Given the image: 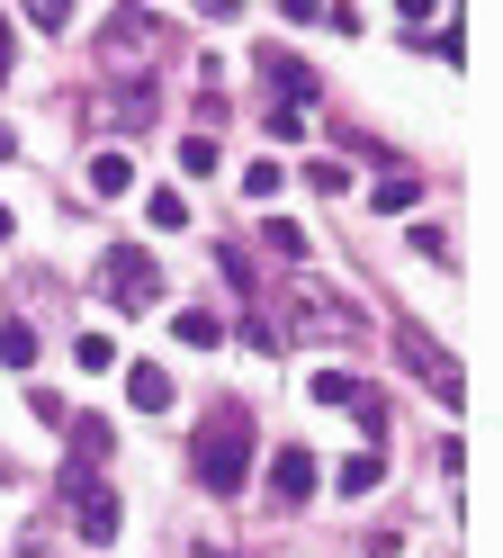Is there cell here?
<instances>
[{
  "mask_svg": "<svg viewBox=\"0 0 503 558\" xmlns=\"http://www.w3.org/2000/svg\"><path fill=\"white\" fill-rule=\"evenodd\" d=\"M243 477H252V414L216 405L198 424V486L207 496H243Z\"/></svg>",
  "mask_w": 503,
  "mask_h": 558,
  "instance_id": "obj_1",
  "label": "cell"
},
{
  "mask_svg": "<svg viewBox=\"0 0 503 558\" xmlns=\"http://www.w3.org/2000/svg\"><path fill=\"white\" fill-rule=\"evenodd\" d=\"M287 333H306V342H351L359 333V306L333 298V289H315V279H297V298H287V316H279V342Z\"/></svg>",
  "mask_w": 503,
  "mask_h": 558,
  "instance_id": "obj_2",
  "label": "cell"
},
{
  "mask_svg": "<svg viewBox=\"0 0 503 558\" xmlns=\"http://www.w3.org/2000/svg\"><path fill=\"white\" fill-rule=\"evenodd\" d=\"M99 289H108V306L144 316V306L162 298V270H154V253H144V243H108V253H99Z\"/></svg>",
  "mask_w": 503,
  "mask_h": 558,
  "instance_id": "obj_3",
  "label": "cell"
},
{
  "mask_svg": "<svg viewBox=\"0 0 503 558\" xmlns=\"http://www.w3.org/2000/svg\"><path fill=\"white\" fill-rule=\"evenodd\" d=\"M54 486H63V505H72V532H82V541H118L126 505H118V486H108L99 469H63Z\"/></svg>",
  "mask_w": 503,
  "mask_h": 558,
  "instance_id": "obj_4",
  "label": "cell"
},
{
  "mask_svg": "<svg viewBox=\"0 0 503 558\" xmlns=\"http://www.w3.org/2000/svg\"><path fill=\"white\" fill-rule=\"evenodd\" d=\"M395 352H405V369H422V388L441 397V405H458V397H467V369H458V361H450L422 325H395Z\"/></svg>",
  "mask_w": 503,
  "mask_h": 558,
  "instance_id": "obj_5",
  "label": "cell"
},
{
  "mask_svg": "<svg viewBox=\"0 0 503 558\" xmlns=\"http://www.w3.org/2000/svg\"><path fill=\"white\" fill-rule=\"evenodd\" d=\"M315 477H323V469H315V450H306V441H279V460H270V496H279V505H306V496H315Z\"/></svg>",
  "mask_w": 503,
  "mask_h": 558,
  "instance_id": "obj_6",
  "label": "cell"
},
{
  "mask_svg": "<svg viewBox=\"0 0 503 558\" xmlns=\"http://www.w3.org/2000/svg\"><path fill=\"white\" fill-rule=\"evenodd\" d=\"M154 109H162V90H144V82H126V90H108V99H90V118L99 126H154Z\"/></svg>",
  "mask_w": 503,
  "mask_h": 558,
  "instance_id": "obj_7",
  "label": "cell"
},
{
  "mask_svg": "<svg viewBox=\"0 0 503 558\" xmlns=\"http://www.w3.org/2000/svg\"><path fill=\"white\" fill-rule=\"evenodd\" d=\"M261 73L279 82V109H297V118L315 109V73H306V63H297V54H261Z\"/></svg>",
  "mask_w": 503,
  "mask_h": 558,
  "instance_id": "obj_8",
  "label": "cell"
},
{
  "mask_svg": "<svg viewBox=\"0 0 503 558\" xmlns=\"http://www.w3.org/2000/svg\"><path fill=\"white\" fill-rule=\"evenodd\" d=\"M82 181H90V198H126V190H135V162H126L118 145H99V154H90V171H82Z\"/></svg>",
  "mask_w": 503,
  "mask_h": 558,
  "instance_id": "obj_9",
  "label": "cell"
},
{
  "mask_svg": "<svg viewBox=\"0 0 503 558\" xmlns=\"http://www.w3.org/2000/svg\"><path fill=\"white\" fill-rule=\"evenodd\" d=\"M144 46H154V10H118V27H108V63H126V54H144Z\"/></svg>",
  "mask_w": 503,
  "mask_h": 558,
  "instance_id": "obj_10",
  "label": "cell"
},
{
  "mask_svg": "<svg viewBox=\"0 0 503 558\" xmlns=\"http://www.w3.org/2000/svg\"><path fill=\"white\" fill-rule=\"evenodd\" d=\"M126 397H135L144 414H171V369H162V361H135V369H126Z\"/></svg>",
  "mask_w": 503,
  "mask_h": 558,
  "instance_id": "obj_11",
  "label": "cell"
},
{
  "mask_svg": "<svg viewBox=\"0 0 503 558\" xmlns=\"http://www.w3.org/2000/svg\"><path fill=\"white\" fill-rule=\"evenodd\" d=\"M108 441H118V433H108V414H72V469H99Z\"/></svg>",
  "mask_w": 503,
  "mask_h": 558,
  "instance_id": "obj_12",
  "label": "cell"
},
{
  "mask_svg": "<svg viewBox=\"0 0 503 558\" xmlns=\"http://www.w3.org/2000/svg\"><path fill=\"white\" fill-rule=\"evenodd\" d=\"M279 19H297V27H342V37H351V10H342V0H279Z\"/></svg>",
  "mask_w": 503,
  "mask_h": 558,
  "instance_id": "obj_13",
  "label": "cell"
},
{
  "mask_svg": "<svg viewBox=\"0 0 503 558\" xmlns=\"http://www.w3.org/2000/svg\"><path fill=\"white\" fill-rule=\"evenodd\" d=\"M378 486H387V460H378V450L342 460V496H378Z\"/></svg>",
  "mask_w": 503,
  "mask_h": 558,
  "instance_id": "obj_14",
  "label": "cell"
},
{
  "mask_svg": "<svg viewBox=\"0 0 503 558\" xmlns=\"http://www.w3.org/2000/svg\"><path fill=\"white\" fill-rule=\"evenodd\" d=\"M171 333L189 342V352H207V342H225V325H216L207 306H180V316H171Z\"/></svg>",
  "mask_w": 503,
  "mask_h": 558,
  "instance_id": "obj_15",
  "label": "cell"
},
{
  "mask_svg": "<svg viewBox=\"0 0 503 558\" xmlns=\"http://www.w3.org/2000/svg\"><path fill=\"white\" fill-rule=\"evenodd\" d=\"M306 388H315V405H351V414H359V397H369V388H359V378H342V369H315Z\"/></svg>",
  "mask_w": 503,
  "mask_h": 558,
  "instance_id": "obj_16",
  "label": "cell"
},
{
  "mask_svg": "<svg viewBox=\"0 0 503 558\" xmlns=\"http://www.w3.org/2000/svg\"><path fill=\"white\" fill-rule=\"evenodd\" d=\"M0 361H10V369H36V325H27V316L0 325Z\"/></svg>",
  "mask_w": 503,
  "mask_h": 558,
  "instance_id": "obj_17",
  "label": "cell"
},
{
  "mask_svg": "<svg viewBox=\"0 0 503 558\" xmlns=\"http://www.w3.org/2000/svg\"><path fill=\"white\" fill-rule=\"evenodd\" d=\"M279 190H287V162H252V171H243V198H252V207H270Z\"/></svg>",
  "mask_w": 503,
  "mask_h": 558,
  "instance_id": "obj_18",
  "label": "cell"
},
{
  "mask_svg": "<svg viewBox=\"0 0 503 558\" xmlns=\"http://www.w3.org/2000/svg\"><path fill=\"white\" fill-rule=\"evenodd\" d=\"M414 190H422V181H414V171H387V181H378L369 198L387 207V217H405V207H414Z\"/></svg>",
  "mask_w": 503,
  "mask_h": 558,
  "instance_id": "obj_19",
  "label": "cell"
},
{
  "mask_svg": "<svg viewBox=\"0 0 503 558\" xmlns=\"http://www.w3.org/2000/svg\"><path fill=\"white\" fill-rule=\"evenodd\" d=\"M144 217H154L162 234H180V226H189V198H180V190H154V198H144Z\"/></svg>",
  "mask_w": 503,
  "mask_h": 558,
  "instance_id": "obj_20",
  "label": "cell"
},
{
  "mask_svg": "<svg viewBox=\"0 0 503 558\" xmlns=\"http://www.w3.org/2000/svg\"><path fill=\"white\" fill-rule=\"evenodd\" d=\"M243 342H252V352H279V316H270V306H252V316H243Z\"/></svg>",
  "mask_w": 503,
  "mask_h": 558,
  "instance_id": "obj_21",
  "label": "cell"
},
{
  "mask_svg": "<svg viewBox=\"0 0 503 558\" xmlns=\"http://www.w3.org/2000/svg\"><path fill=\"white\" fill-rule=\"evenodd\" d=\"M72 361H82V369H118V342H108V333H82V342H72Z\"/></svg>",
  "mask_w": 503,
  "mask_h": 558,
  "instance_id": "obj_22",
  "label": "cell"
},
{
  "mask_svg": "<svg viewBox=\"0 0 503 558\" xmlns=\"http://www.w3.org/2000/svg\"><path fill=\"white\" fill-rule=\"evenodd\" d=\"M180 171H189V181H207V171H216V145H207V135H189V145H180Z\"/></svg>",
  "mask_w": 503,
  "mask_h": 558,
  "instance_id": "obj_23",
  "label": "cell"
},
{
  "mask_svg": "<svg viewBox=\"0 0 503 558\" xmlns=\"http://www.w3.org/2000/svg\"><path fill=\"white\" fill-rule=\"evenodd\" d=\"M36 27H46V37H63V27H72V0H36V10H27Z\"/></svg>",
  "mask_w": 503,
  "mask_h": 558,
  "instance_id": "obj_24",
  "label": "cell"
},
{
  "mask_svg": "<svg viewBox=\"0 0 503 558\" xmlns=\"http://www.w3.org/2000/svg\"><path fill=\"white\" fill-rule=\"evenodd\" d=\"M414 243H422V253H431V262H441V270H450V262H458V243H450V234H441V226H414Z\"/></svg>",
  "mask_w": 503,
  "mask_h": 558,
  "instance_id": "obj_25",
  "label": "cell"
},
{
  "mask_svg": "<svg viewBox=\"0 0 503 558\" xmlns=\"http://www.w3.org/2000/svg\"><path fill=\"white\" fill-rule=\"evenodd\" d=\"M270 243H279L287 262H306V226H287V217H270Z\"/></svg>",
  "mask_w": 503,
  "mask_h": 558,
  "instance_id": "obj_26",
  "label": "cell"
},
{
  "mask_svg": "<svg viewBox=\"0 0 503 558\" xmlns=\"http://www.w3.org/2000/svg\"><path fill=\"white\" fill-rule=\"evenodd\" d=\"M0 82H10V19H0Z\"/></svg>",
  "mask_w": 503,
  "mask_h": 558,
  "instance_id": "obj_27",
  "label": "cell"
},
{
  "mask_svg": "<svg viewBox=\"0 0 503 558\" xmlns=\"http://www.w3.org/2000/svg\"><path fill=\"white\" fill-rule=\"evenodd\" d=\"M10 234H19V217H10V207H0V243H10Z\"/></svg>",
  "mask_w": 503,
  "mask_h": 558,
  "instance_id": "obj_28",
  "label": "cell"
},
{
  "mask_svg": "<svg viewBox=\"0 0 503 558\" xmlns=\"http://www.w3.org/2000/svg\"><path fill=\"white\" fill-rule=\"evenodd\" d=\"M198 558H234V549H198Z\"/></svg>",
  "mask_w": 503,
  "mask_h": 558,
  "instance_id": "obj_29",
  "label": "cell"
}]
</instances>
